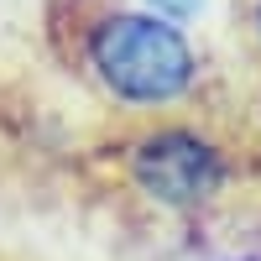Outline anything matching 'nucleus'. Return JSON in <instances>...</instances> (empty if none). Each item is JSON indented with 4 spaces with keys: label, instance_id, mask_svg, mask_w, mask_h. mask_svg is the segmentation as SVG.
<instances>
[{
    "label": "nucleus",
    "instance_id": "nucleus-1",
    "mask_svg": "<svg viewBox=\"0 0 261 261\" xmlns=\"http://www.w3.org/2000/svg\"><path fill=\"white\" fill-rule=\"evenodd\" d=\"M79 58L105 99L141 115H162L193 99L204 79L193 37L178 21H162L141 6H99L79 27Z\"/></svg>",
    "mask_w": 261,
    "mask_h": 261
},
{
    "label": "nucleus",
    "instance_id": "nucleus-2",
    "mask_svg": "<svg viewBox=\"0 0 261 261\" xmlns=\"http://www.w3.org/2000/svg\"><path fill=\"white\" fill-rule=\"evenodd\" d=\"M120 178L146 209L188 220V214H204L225 199L235 178V157L204 125L157 120L120 146Z\"/></svg>",
    "mask_w": 261,
    "mask_h": 261
},
{
    "label": "nucleus",
    "instance_id": "nucleus-3",
    "mask_svg": "<svg viewBox=\"0 0 261 261\" xmlns=\"http://www.w3.org/2000/svg\"><path fill=\"white\" fill-rule=\"evenodd\" d=\"M141 11H151V16H162V21H193L204 11V0H141Z\"/></svg>",
    "mask_w": 261,
    "mask_h": 261
},
{
    "label": "nucleus",
    "instance_id": "nucleus-4",
    "mask_svg": "<svg viewBox=\"0 0 261 261\" xmlns=\"http://www.w3.org/2000/svg\"><path fill=\"white\" fill-rule=\"evenodd\" d=\"M241 21H246V37H251V47L261 53V0H241Z\"/></svg>",
    "mask_w": 261,
    "mask_h": 261
}]
</instances>
